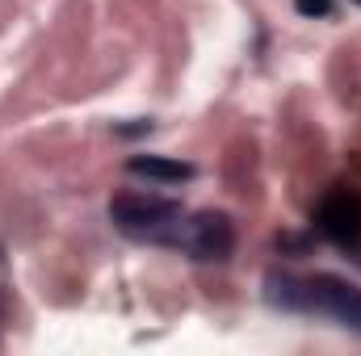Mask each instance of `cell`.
Here are the masks:
<instances>
[{"instance_id":"cell-6","label":"cell","mask_w":361,"mask_h":356,"mask_svg":"<svg viewBox=\"0 0 361 356\" xmlns=\"http://www.w3.org/2000/svg\"><path fill=\"white\" fill-rule=\"evenodd\" d=\"M357 4H361V0H357Z\"/></svg>"},{"instance_id":"cell-2","label":"cell","mask_w":361,"mask_h":356,"mask_svg":"<svg viewBox=\"0 0 361 356\" xmlns=\"http://www.w3.org/2000/svg\"><path fill=\"white\" fill-rule=\"evenodd\" d=\"M265 298L281 310L332 319V323H341L349 331H361V289H353L349 281H341L332 272H315V276L273 272L265 281Z\"/></svg>"},{"instance_id":"cell-1","label":"cell","mask_w":361,"mask_h":356,"mask_svg":"<svg viewBox=\"0 0 361 356\" xmlns=\"http://www.w3.org/2000/svg\"><path fill=\"white\" fill-rule=\"evenodd\" d=\"M109 222L139 243L173 248L189 260H227L235 252V227L219 210H185L160 193H118L109 201Z\"/></svg>"},{"instance_id":"cell-5","label":"cell","mask_w":361,"mask_h":356,"mask_svg":"<svg viewBox=\"0 0 361 356\" xmlns=\"http://www.w3.org/2000/svg\"><path fill=\"white\" fill-rule=\"evenodd\" d=\"M294 8L302 17H328L332 13V0H294Z\"/></svg>"},{"instance_id":"cell-4","label":"cell","mask_w":361,"mask_h":356,"mask_svg":"<svg viewBox=\"0 0 361 356\" xmlns=\"http://www.w3.org/2000/svg\"><path fill=\"white\" fill-rule=\"evenodd\" d=\"M135 177H147L156 184H180V180H193V168L180 164V160H164V155H135L126 164Z\"/></svg>"},{"instance_id":"cell-3","label":"cell","mask_w":361,"mask_h":356,"mask_svg":"<svg viewBox=\"0 0 361 356\" xmlns=\"http://www.w3.org/2000/svg\"><path fill=\"white\" fill-rule=\"evenodd\" d=\"M315 227L341 243V248H361V193L336 189L315 205Z\"/></svg>"}]
</instances>
